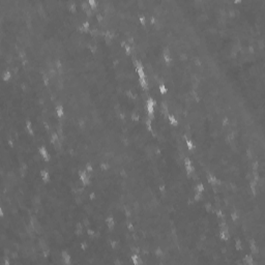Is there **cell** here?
<instances>
[{"mask_svg": "<svg viewBox=\"0 0 265 265\" xmlns=\"http://www.w3.org/2000/svg\"><path fill=\"white\" fill-rule=\"evenodd\" d=\"M38 153L43 156V159H44V161L45 162H50V160H51V154H50V152L48 151V149L46 146H39L38 148Z\"/></svg>", "mask_w": 265, "mask_h": 265, "instance_id": "obj_1", "label": "cell"}, {"mask_svg": "<svg viewBox=\"0 0 265 265\" xmlns=\"http://www.w3.org/2000/svg\"><path fill=\"white\" fill-rule=\"evenodd\" d=\"M105 223H106V225H107L109 231H112V230L115 228V225H116L115 217L112 215H108V216L105 218Z\"/></svg>", "mask_w": 265, "mask_h": 265, "instance_id": "obj_2", "label": "cell"}, {"mask_svg": "<svg viewBox=\"0 0 265 265\" xmlns=\"http://www.w3.org/2000/svg\"><path fill=\"white\" fill-rule=\"evenodd\" d=\"M61 259L64 265H72V255L69 254L68 251L63 249L61 252Z\"/></svg>", "mask_w": 265, "mask_h": 265, "instance_id": "obj_3", "label": "cell"}, {"mask_svg": "<svg viewBox=\"0 0 265 265\" xmlns=\"http://www.w3.org/2000/svg\"><path fill=\"white\" fill-rule=\"evenodd\" d=\"M162 57H163V60L165 61L166 63H171L172 62V56H171V52L168 47H165L164 50H163V53H162Z\"/></svg>", "mask_w": 265, "mask_h": 265, "instance_id": "obj_4", "label": "cell"}, {"mask_svg": "<svg viewBox=\"0 0 265 265\" xmlns=\"http://www.w3.org/2000/svg\"><path fill=\"white\" fill-rule=\"evenodd\" d=\"M39 176H40L42 180L45 182V183H48V182L51 181V175H50V172L48 170H45V169L40 170Z\"/></svg>", "mask_w": 265, "mask_h": 265, "instance_id": "obj_5", "label": "cell"}, {"mask_svg": "<svg viewBox=\"0 0 265 265\" xmlns=\"http://www.w3.org/2000/svg\"><path fill=\"white\" fill-rule=\"evenodd\" d=\"M254 256L251 254V253H248L243 256L242 258V262H243V265H254Z\"/></svg>", "mask_w": 265, "mask_h": 265, "instance_id": "obj_6", "label": "cell"}, {"mask_svg": "<svg viewBox=\"0 0 265 265\" xmlns=\"http://www.w3.org/2000/svg\"><path fill=\"white\" fill-rule=\"evenodd\" d=\"M25 130H26V132L29 134V136H31V137H33L35 135V131L33 129L32 121L31 120H26L25 121Z\"/></svg>", "mask_w": 265, "mask_h": 265, "instance_id": "obj_7", "label": "cell"}, {"mask_svg": "<svg viewBox=\"0 0 265 265\" xmlns=\"http://www.w3.org/2000/svg\"><path fill=\"white\" fill-rule=\"evenodd\" d=\"M131 259H132V265H143V260L139 254H136V253L132 254Z\"/></svg>", "mask_w": 265, "mask_h": 265, "instance_id": "obj_8", "label": "cell"}, {"mask_svg": "<svg viewBox=\"0 0 265 265\" xmlns=\"http://www.w3.org/2000/svg\"><path fill=\"white\" fill-rule=\"evenodd\" d=\"M218 237L221 240H224V241H228L230 239V233L228 230H220L218 232Z\"/></svg>", "mask_w": 265, "mask_h": 265, "instance_id": "obj_9", "label": "cell"}, {"mask_svg": "<svg viewBox=\"0 0 265 265\" xmlns=\"http://www.w3.org/2000/svg\"><path fill=\"white\" fill-rule=\"evenodd\" d=\"M12 78H13V74H12L11 70H4V72L2 73V75H1V80L4 81V82L11 81Z\"/></svg>", "mask_w": 265, "mask_h": 265, "instance_id": "obj_10", "label": "cell"}, {"mask_svg": "<svg viewBox=\"0 0 265 265\" xmlns=\"http://www.w3.org/2000/svg\"><path fill=\"white\" fill-rule=\"evenodd\" d=\"M55 113H56V115L58 116L59 118H62L64 114H65V111H64V107L62 106V105H58V106H56V108H55Z\"/></svg>", "mask_w": 265, "mask_h": 265, "instance_id": "obj_11", "label": "cell"}, {"mask_svg": "<svg viewBox=\"0 0 265 265\" xmlns=\"http://www.w3.org/2000/svg\"><path fill=\"white\" fill-rule=\"evenodd\" d=\"M139 84H140V86H141L142 89H144V90L148 89V81H147L146 78H141V79H139Z\"/></svg>", "mask_w": 265, "mask_h": 265, "instance_id": "obj_12", "label": "cell"}, {"mask_svg": "<svg viewBox=\"0 0 265 265\" xmlns=\"http://www.w3.org/2000/svg\"><path fill=\"white\" fill-rule=\"evenodd\" d=\"M168 121H169L170 124H172V125H174V126L178 125V120L176 119L175 116L172 115V114H169V116H168Z\"/></svg>", "mask_w": 265, "mask_h": 265, "instance_id": "obj_13", "label": "cell"}, {"mask_svg": "<svg viewBox=\"0 0 265 265\" xmlns=\"http://www.w3.org/2000/svg\"><path fill=\"white\" fill-rule=\"evenodd\" d=\"M57 141H59V135L56 132H53L50 136V142L52 144H55Z\"/></svg>", "mask_w": 265, "mask_h": 265, "instance_id": "obj_14", "label": "cell"}, {"mask_svg": "<svg viewBox=\"0 0 265 265\" xmlns=\"http://www.w3.org/2000/svg\"><path fill=\"white\" fill-rule=\"evenodd\" d=\"M157 88H159L160 93H161V94H163V95H165L166 93L168 92V88L166 87V85L164 84V83H160V84H159V86H157Z\"/></svg>", "mask_w": 265, "mask_h": 265, "instance_id": "obj_15", "label": "cell"}, {"mask_svg": "<svg viewBox=\"0 0 265 265\" xmlns=\"http://www.w3.org/2000/svg\"><path fill=\"white\" fill-rule=\"evenodd\" d=\"M131 118H132V121H135V122H139V121L141 120V114H139V113H137V112H134V111H132V112H131Z\"/></svg>", "mask_w": 265, "mask_h": 265, "instance_id": "obj_16", "label": "cell"}, {"mask_svg": "<svg viewBox=\"0 0 265 265\" xmlns=\"http://www.w3.org/2000/svg\"><path fill=\"white\" fill-rule=\"evenodd\" d=\"M195 192L204 193V192H205V185H204V183H202V182L197 183V184H196V187H195Z\"/></svg>", "mask_w": 265, "mask_h": 265, "instance_id": "obj_17", "label": "cell"}, {"mask_svg": "<svg viewBox=\"0 0 265 265\" xmlns=\"http://www.w3.org/2000/svg\"><path fill=\"white\" fill-rule=\"evenodd\" d=\"M185 146H186V148L188 149V150H191V151L195 149V144H194V142L191 139H186L185 140Z\"/></svg>", "mask_w": 265, "mask_h": 265, "instance_id": "obj_18", "label": "cell"}, {"mask_svg": "<svg viewBox=\"0 0 265 265\" xmlns=\"http://www.w3.org/2000/svg\"><path fill=\"white\" fill-rule=\"evenodd\" d=\"M110 169V165L108 164V163H100V165H99V169L100 171H103V172H106V171H108ZM94 171H96V170H94Z\"/></svg>", "mask_w": 265, "mask_h": 265, "instance_id": "obj_19", "label": "cell"}, {"mask_svg": "<svg viewBox=\"0 0 265 265\" xmlns=\"http://www.w3.org/2000/svg\"><path fill=\"white\" fill-rule=\"evenodd\" d=\"M139 22H140V24L142 25V26H145L146 24H147V18L144 16V15H141V13L139 14Z\"/></svg>", "mask_w": 265, "mask_h": 265, "instance_id": "obj_20", "label": "cell"}, {"mask_svg": "<svg viewBox=\"0 0 265 265\" xmlns=\"http://www.w3.org/2000/svg\"><path fill=\"white\" fill-rule=\"evenodd\" d=\"M136 73H137L139 79H141V78H146V74H145L144 68H138V69H136Z\"/></svg>", "mask_w": 265, "mask_h": 265, "instance_id": "obj_21", "label": "cell"}, {"mask_svg": "<svg viewBox=\"0 0 265 265\" xmlns=\"http://www.w3.org/2000/svg\"><path fill=\"white\" fill-rule=\"evenodd\" d=\"M145 128H146V130L148 131V132H152V121L148 119V117L146 118V120H145Z\"/></svg>", "mask_w": 265, "mask_h": 265, "instance_id": "obj_22", "label": "cell"}, {"mask_svg": "<svg viewBox=\"0 0 265 265\" xmlns=\"http://www.w3.org/2000/svg\"><path fill=\"white\" fill-rule=\"evenodd\" d=\"M184 169H185L186 174H188V175H191V174H193V173L195 172V167H194L193 165L184 166Z\"/></svg>", "mask_w": 265, "mask_h": 265, "instance_id": "obj_23", "label": "cell"}, {"mask_svg": "<svg viewBox=\"0 0 265 265\" xmlns=\"http://www.w3.org/2000/svg\"><path fill=\"white\" fill-rule=\"evenodd\" d=\"M82 30L84 32H89V30H90V23L88 21H85L82 24Z\"/></svg>", "mask_w": 265, "mask_h": 265, "instance_id": "obj_24", "label": "cell"}, {"mask_svg": "<svg viewBox=\"0 0 265 265\" xmlns=\"http://www.w3.org/2000/svg\"><path fill=\"white\" fill-rule=\"evenodd\" d=\"M202 198H203V194H202V193L195 192V194H194V196H193V199H194V201H195V202H199V201H201Z\"/></svg>", "mask_w": 265, "mask_h": 265, "instance_id": "obj_25", "label": "cell"}, {"mask_svg": "<svg viewBox=\"0 0 265 265\" xmlns=\"http://www.w3.org/2000/svg\"><path fill=\"white\" fill-rule=\"evenodd\" d=\"M222 124H223L224 126H229V125L231 124V120H230V118H229V117H227V116H225V117L222 119Z\"/></svg>", "mask_w": 265, "mask_h": 265, "instance_id": "obj_26", "label": "cell"}, {"mask_svg": "<svg viewBox=\"0 0 265 265\" xmlns=\"http://www.w3.org/2000/svg\"><path fill=\"white\" fill-rule=\"evenodd\" d=\"M88 4L92 9H95L98 7V1L96 0H88Z\"/></svg>", "mask_w": 265, "mask_h": 265, "instance_id": "obj_27", "label": "cell"}, {"mask_svg": "<svg viewBox=\"0 0 265 265\" xmlns=\"http://www.w3.org/2000/svg\"><path fill=\"white\" fill-rule=\"evenodd\" d=\"M126 229H128V231L130 232V233L134 232V230H135V225L132 224V222H128V224H126Z\"/></svg>", "mask_w": 265, "mask_h": 265, "instance_id": "obj_28", "label": "cell"}, {"mask_svg": "<svg viewBox=\"0 0 265 265\" xmlns=\"http://www.w3.org/2000/svg\"><path fill=\"white\" fill-rule=\"evenodd\" d=\"M124 51H125V53H126L128 55H132V47L131 46V45L126 44V46L124 47Z\"/></svg>", "mask_w": 265, "mask_h": 265, "instance_id": "obj_29", "label": "cell"}, {"mask_svg": "<svg viewBox=\"0 0 265 265\" xmlns=\"http://www.w3.org/2000/svg\"><path fill=\"white\" fill-rule=\"evenodd\" d=\"M215 215H216V217H218V218H223V220H225L224 215H223V210H222V209H215ZM225 221H226V220H225Z\"/></svg>", "mask_w": 265, "mask_h": 265, "instance_id": "obj_30", "label": "cell"}, {"mask_svg": "<svg viewBox=\"0 0 265 265\" xmlns=\"http://www.w3.org/2000/svg\"><path fill=\"white\" fill-rule=\"evenodd\" d=\"M124 94H125V96H126L128 99H132V98H134V92H132L131 89H126Z\"/></svg>", "mask_w": 265, "mask_h": 265, "instance_id": "obj_31", "label": "cell"}, {"mask_svg": "<svg viewBox=\"0 0 265 265\" xmlns=\"http://www.w3.org/2000/svg\"><path fill=\"white\" fill-rule=\"evenodd\" d=\"M85 170L90 174V173L93 172V166L91 165V164H86V166H85Z\"/></svg>", "mask_w": 265, "mask_h": 265, "instance_id": "obj_32", "label": "cell"}, {"mask_svg": "<svg viewBox=\"0 0 265 265\" xmlns=\"http://www.w3.org/2000/svg\"><path fill=\"white\" fill-rule=\"evenodd\" d=\"M183 165L184 166H190V165H193V163H192V161H191V159H190V157H185V159L183 160Z\"/></svg>", "mask_w": 265, "mask_h": 265, "instance_id": "obj_33", "label": "cell"}, {"mask_svg": "<svg viewBox=\"0 0 265 265\" xmlns=\"http://www.w3.org/2000/svg\"><path fill=\"white\" fill-rule=\"evenodd\" d=\"M159 191L162 193V194H164L166 192V185L165 184H160L159 185Z\"/></svg>", "mask_w": 265, "mask_h": 265, "instance_id": "obj_34", "label": "cell"}]
</instances>
